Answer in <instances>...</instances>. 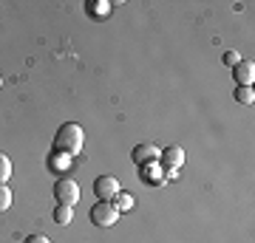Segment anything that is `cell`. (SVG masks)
Returning <instances> with one entry per match:
<instances>
[{
    "label": "cell",
    "instance_id": "6da1fadb",
    "mask_svg": "<svg viewBox=\"0 0 255 243\" xmlns=\"http://www.w3.org/2000/svg\"><path fill=\"white\" fill-rule=\"evenodd\" d=\"M82 144H85V133H82L80 125H74V122H65L54 136V153L57 156H65V159H71L82 150Z\"/></svg>",
    "mask_w": 255,
    "mask_h": 243
},
{
    "label": "cell",
    "instance_id": "7a4b0ae2",
    "mask_svg": "<svg viewBox=\"0 0 255 243\" xmlns=\"http://www.w3.org/2000/svg\"><path fill=\"white\" fill-rule=\"evenodd\" d=\"M88 218H91L94 226H114L119 221V209L114 207V201H100V204H94L91 212H88Z\"/></svg>",
    "mask_w": 255,
    "mask_h": 243
},
{
    "label": "cell",
    "instance_id": "3957f363",
    "mask_svg": "<svg viewBox=\"0 0 255 243\" xmlns=\"http://www.w3.org/2000/svg\"><path fill=\"white\" fill-rule=\"evenodd\" d=\"M54 198H57V204H63V207H74V204L80 201V184L74 178H60L54 184Z\"/></svg>",
    "mask_w": 255,
    "mask_h": 243
},
{
    "label": "cell",
    "instance_id": "277c9868",
    "mask_svg": "<svg viewBox=\"0 0 255 243\" xmlns=\"http://www.w3.org/2000/svg\"><path fill=\"white\" fill-rule=\"evenodd\" d=\"M119 192H122V187H119V181L114 175H100L94 181V195L100 201H114Z\"/></svg>",
    "mask_w": 255,
    "mask_h": 243
},
{
    "label": "cell",
    "instance_id": "5b68a950",
    "mask_svg": "<svg viewBox=\"0 0 255 243\" xmlns=\"http://www.w3.org/2000/svg\"><path fill=\"white\" fill-rule=\"evenodd\" d=\"M159 164H162L164 172H176L184 164V150L182 147H167L159 153Z\"/></svg>",
    "mask_w": 255,
    "mask_h": 243
},
{
    "label": "cell",
    "instance_id": "8992f818",
    "mask_svg": "<svg viewBox=\"0 0 255 243\" xmlns=\"http://www.w3.org/2000/svg\"><path fill=\"white\" fill-rule=\"evenodd\" d=\"M233 80H236L238 88H253V82H255V63H241L233 68Z\"/></svg>",
    "mask_w": 255,
    "mask_h": 243
},
{
    "label": "cell",
    "instance_id": "52a82bcc",
    "mask_svg": "<svg viewBox=\"0 0 255 243\" xmlns=\"http://www.w3.org/2000/svg\"><path fill=\"white\" fill-rule=\"evenodd\" d=\"M159 147H153V144H136L133 147V162L142 167V164H150V162H159Z\"/></svg>",
    "mask_w": 255,
    "mask_h": 243
},
{
    "label": "cell",
    "instance_id": "ba28073f",
    "mask_svg": "<svg viewBox=\"0 0 255 243\" xmlns=\"http://www.w3.org/2000/svg\"><path fill=\"white\" fill-rule=\"evenodd\" d=\"M142 170H145V181H147V184H156V181L162 184V181H164V170L159 167V162L142 164Z\"/></svg>",
    "mask_w": 255,
    "mask_h": 243
},
{
    "label": "cell",
    "instance_id": "9c48e42d",
    "mask_svg": "<svg viewBox=\"0 0 255 243\" xmlns=\"http://www.w3.org/2000/svg\"><path fill=\"white\" fill-rule=\"evenodd\" d=\"M71 221H74V207H63V204H57V207H54V224L68 226Z\"/></svg>",
    "mask_w": 255,
    "mask_h": 243
},
{
    "label": "cell",
    "instance_id": "30bf717a",
    "mask_svg": "<svg viewBox=\"0 0 255 243\" xmlns=\"http://www.w3.org/2000/svg\"><path fill=\"white\" fill-rule=\"evenodd\" d=\"M114 207H117L119 212H128V209H133V195H130V192H119L117 198H114Z\"/></svg>",
    "mask_w": 255,
    "mask_h": 243
},
{
    "label": "cell",
    "instance_id": "8fae6325",
    "mask_svg": "<svg viewBox=\"0 0 255 243\" xmlns=\"http://www.w3.org/2000/svg\"><path fill=\"white\" fill-rule=\"evenodd\" d=\"M11 178V159L6 153H0V184H6Z\"/></svg>",
    "mask_w": 255,
    "mask_h": 243
},
{
    "label": "cell",
    "instance_id": "7c38bea8",
    "mask_svg": "<svg viewBox=\"0 0 255 243\" xmlns=\"http://www.w3.org/2000/svg\"><path fill=\"white\" fill-rule=\"evenodd\" d=\"M236 102H241V105H253L255 102V90L253 88H236Z\"/></svg>",
    "mask_w": 255,
    "mask_h": 243
},
{
    "label": "cell",
    "instance_id": "4fadbf2b",
    "mask_svg": "<svg viewBox=\"0 0 255 243\" xmlns=\"http://www.w3.org/2000/svg\"><path fill=\"white\" fill-rule=\"evenodd\" d=\"M11 207V189L6 184H0V212H6Z\"/></svg>",
    "mask_w": 255,
    "mask_h": 243
},
{
    "label": "cell",
    "instance_id": "5bb4252c",
    "mask_svg": "<svg viewBox=\"0 0 255 243\" xmlns=\"http://www.w3.org/2000/svg\"><path fill=\"white\" fill-rule=\"evenodd\" d=\"M85 9H88V14H97V17H105V11H108V3H91V0H88V3H85Z\"/></svg>",
    "mask_w": 255,
    "mask_h": 243
},
{
    "label": "cell",
    "instance_id": "9a60e30c",
    "mask_svg": "<svg viewBox=\"0 0 255 243\" xmlns=\"http://www.w3.org/2000/svg\"><path fill=\"white\" fill-rule=\"evenodd\" d=\"M238 63H241V54H238V51H224V65L236 68Z\"/></svg>",
    "mask_w": 255,
    "mask_h": 243
},
{
    "label": "cell",
    "instance_id": "2e32d148",
    "mask_svg": "<svg viewBox=\"0 0 255 243\" xmlns=\"http://www.w3.org/2000/svg\"><path fill=\"white\" fill-rule=\"evenodd\" d=\"M23 243H51V241H48L46 235H28V238H26Z\"/></svg>",
    "mask_w": 255,
    "mask_h": 243
},
{
    "label": "cell",
    "instance_id": "e0dca14e",
    "mask_svg": "<svg viewBox=\"0 0 255 243\" xmlns=\"http://www.w3.org/2000/svg\"><path fill=\"white\" fill-rule=\"evenodd\" d=\"M0 85H3V77H0Z\"/></svg>",
    "mask_w": 255,
    "mask_h": 243
}]
</instances>
